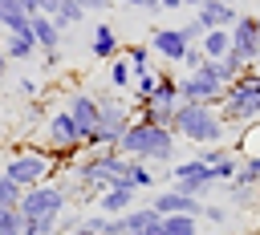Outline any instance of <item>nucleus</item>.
Segmentation results:
<instances>
[{"mask_svg":"<svg viewBox=\"0 0 260 235\" xmlns=\"http://www.w3.org/2000/svg\"><path fill=\"white\" fill-rule=\"evenodd\" d=\"M162 235H199V219L195 215H162Z\"/></svg>","mask_w":260,"mask_h":235,"instance_id":"22","label":"nucleus"},{"mask_svg":"<svg viewBox=\"0 0 260 235\" xmlns=\"http://www.w3.org/2000/svg\"><path fill=\"white\" fill-rule=\"evenodd\" d=\"M179 105V101H175ZM175 105H167V101H150V105H142V109H134V118L138 122H146V126H158V130H171V118H175Z\"/></svg>","mask_w":260,"mask_h":235,"instance_id":"18","label":"nucleus"},{"mask_svg":"<svg viewBox=\"0 0 260 235\" xmlns=\"http://www.w3.org/2000/svg\"><path fill=\"white\" fill-rule=\"evenodd\" d=\"M106 65H110V89H114V93H126V89H130V81H134L130 61L118 53V57H114V61H106Z\"/></svg>","mask_w":260,"mask_h":235,"instance_id":"20","label":"nucleus"},{"mask_svg":"<svg viewBox=\"0 0 260 235\" xmlns=\"http://www.w3.org/2000/svg\"><path fill=\"white\" fill-rule=\"evenodd\" d=\"M154 182H158V178H154V166H146V162L134 158V162H130V186H134V190H150Z\"/></svg>","mask_w":260,"mask_h":235,"instance_id":"25","label":"nucleus"},{"mask_svg":"<svg viewBox=\"0 0 260 235\" xmlns=\"http://www.w3.org/2000/svg\"><path fill=\"white\" fill-rule=\"evenodd\" d=\"M203 32H207V28H203V24L195 20V16H191L187 24H179V36H183L187 45H199V41H203Z\"/></svg>","mask_w":260,"mask_h":235,"instance_id":"30","label":"nucleus"},{"mask_svg":"<svg viewBox=\"0 0 260 235\" xmlns=\"http://www.w3.org/2000/svg\"><path fill=\"white\" fill-rule=\"evenodd\" d=\"M179 101H195V105H215L223 101V85L203 77V73H179Z\"/></svg>","mask_w":260,"mask_h":235,"instance_id":"7","label":"nucleus"},{"mask_svg":"<svg viewBox=\"0 0 260 235\" xmlns=\"http://www.w3.org/2000/svg\"><path fill=\"white\" fill-rule=\"evenodd\" d=\"M118 53H122L118 28H114V24H106V20H102V24H93V28H89V57H93V61H114Z\"/></svg>","mask_w":260,"mask_h":235,"instance_id":"14","label":"nucleus"},{"mask_svg":"<svg viewBox=\"0 0 260 235\" xmlns=\"http://www.w3.org/2000/svg\"><path fill=\"white\" fill-rule=\"evenodd\" d=\"M20 219H57L61 211H69V190L65 182H41V186H28L24 199L16 203Z\"/></svg>","mask_w":260,"mask_h":235,"instance_id":"5","label":"nucleus"},{"mask_svg":"<svg viewBox=\"0 0 260 235\" xmlns=\"http://www.w3.org/2000/svg\"><path fill=\"white\" fill-rule=\"evenodd\" d=\"M199 219H203V223H211V227H228V223H232V211H228L223 203H203Z\"/></svg>","mask_w":260,"mask_h":235,"instance_id":"26","label":"nucleus"},{"mask_svg":"<svg viewBox=\"0 0 260 235\" xmlns=\"http://www.w3.org/2000/svg\"><path fill=\"white\" fill-rule=\"evenodd\" d=\"M203 61H207V57H203V49H199V45H191V49L183 53V61H179V65H183V73H195Z\"/></svg>","mask_w":260,"mask_h":235,"instance_id":"31","label":"nucleus"},{"mask_svg":"<svg viewBox=\"0 0 260 235\" xmlns=\"http://www.w3.org/2000/svg\"><path fill=\"white\" fill-rule=\"evenodd\" d=\"M154 85H158V69H142V73H134V81H130V101H134V109L150 105Z\"/></svg>","mask_w":260,"mask_h":235,"instance_id":"17","label":"nucleus"},{"mask_svg":"<svg viewBox=\"0 0 260 235\" xmlns=\"http://www.w3.org/2000/svg\"><path fill=\"white\" fill-rule=\"evenodd\" d=\"M150 101H167V105L179 101V77L171 69H158V85H154V97Z\"/></svg>","mask_w":260,"mask_h":235,"instance_id":"23","label":"nucleus"},{"mask_svg":"<svg viewBox=\"0 0 260 235\" xmlns=\"http://www.w3.org/2000/svg\"><path fill=\"white\" fill-rule=\"evenodd\" d=\"M16 89H20V97H37V89H41V85H37L32 77H20V81H16Z\"/></svg>","mask_w":260,"mask_h":235,"instance_id":"32","label":"nucleus"},{"mask_svg":"<svg viewBox=\"0 0 260 235\" xmlns=\"http://www.w3.org/2000/svg\"><path fill=\"white\" fill-rule=\"evenodd\" d=\"M8 69H12V65H8V57H4V49H0V85H4V77H8Z\"/></svg>","mask_w":260,"mask_h":235,"instance_id":"39","label":"nucleus"},{"mask_svg":"<svg viewBox=\"0 0 260 235\" xmlns=\"http://www.w3.org/2000/svg\"><path fill=\"white\" fill-rule=\"evenodd\" d=\"M130 8H146V12H158V0H126Z\"/></svg>","mask_w":260,"mask_h":235,"instance_id":"34","label":"nucleus"},{"mask_svg":"<svg viewBox=\"0 0 260 235\" xmlns=\"http://www.w3.org/2000/svg\"><path fill=\"white\" fill-rule=\"evenodd\" d=\"M114 150L126 154V158H138V162H146V166H167V162H175L179 138H175L171 130H158V126H146V122L134 118V122L122 130V138H118Z\"/></svg>","mask_w":260,"mask_h":235,"instance_id":"1","label":"nucleus"},{"mask_svg":"<svg viewBox=\"0 0 260 235\" xmlns=\"http://www.w3.org/2000/svg\"><path fill=\"white\" fill-rule=\"evenodd\" d=\"M195 20H199L203 28H232V24L240 20V8H236L232 0H203V4L195 8Z\"/></svg>","mask_w":260,"mask_h":235,"instance_id":"11","label":"nucleus"},{"mask_svg":"<svg viewBox=\"0 0 260 235\" xmlns=\"http://www.w3.org/2000/svg\"><path fill=\"white\" fill-rule=\"evenodd\" d=\"M183 0H158V12H179Z\"/></svg>","mask_w":260,"mask_h":235,"instance_id":"36","label":"nucleus"},{"mask_svg":"<svg viewBox=\"0 0 260 235\" xmlns=\"http://www.w3.org/2000/svg\"><path fill=\"white\" fill-rule=\"evenodd\" d=\"M65 113L73 118V126H77V134H81V142L98 130V122H102V109H98V97L89 93V89H69L65 93Z\"/></svg>","mask_w":260,"mask_h":235,"instance_id":"6","label":"nucleus"},{"mask_svg":"<svg viewBox=\"0 0 260 235\" xmlns=\"http://www.w3.org/2000/svg\"><path fill=\"white\" fill-rule=\"evenodd\" d=\"M146 45H150V53H154V57H162L167 65H179V61H183V53L191 49V45L179 36V28H150V41H146Z\"/></svg>","mask_w":260,"mask_h":235,"instance_id":"10","label":"nucleus"},{"mask_svg":"<svg viewBox=\"0 0 260 235\" xmlns=\"http://www.w3.org/2000/svg\"><path fill=\"white\" fill-rule=\"evenodd\" d=\"M73 235H93V231H85V227H77V231H73Z\"/></svg>","mask_w":260,"mask_h":235,"instance_id":"41","label":"nucleus"},{"mask_svg":"<svg viewBox=\"0 0 260 235\" xmlns=\"http://www.w3.org/2000/svg\"><path fill=\"white\" fill-rule=\"evenodd\" d=\"M256 28H260V16H248V12H240V20L228 28L232 53H236L244 65H256Z\"/></svg>","mask_w":260,"mask_h":235,"instance_id":"8","label":"nucleus"},{"mask_svg":"<svg viewBox=\"0 0 260 235\" xmlns=\"http://www.w3.org/2000/svg\"><path fill=\"white\" fill-rule=\"evenodd\" d=\"M57 65H61V49L57 53H45V69H57Z\"/></svg>","mask_w":260,"mask_h":235,"instance_id":"37","label":"nucleus"},{"mask_svg":"<svg viewBox=\"0 0 260 235\" xmlns=\"http://www.w3.org/2000/svg\"><path fill=\"white\" fill-rule=\"evenodd\" d=\"M171 134H175V138H187V142H195V146L203 150V146H223L228 126H223V118H219L215 105L179 101V105H175V118H171Z\"/></svg>","mask_w":260,"mask_h":235,"instance_id":"2","label":"nucleus"},{"mask_svg":"<svg viewBox=\"0 0 260 235\" xmlns=\"http://www.w3.org/2000/svg\"><path fill=\"white\" fill-rule=\"evenodd\" d=\"M199 49H203V57H207V61H219V57H228V49H232V36H228V28H207V32H203V41H199Z\"/></svg>","mask_w":260,"mask_h":235,"instance_id":"19","label":"nucleus"},{"mask_svg":"<svg viewBox=\"0 0 260 235\" xmlns=\"http://www.w3.org/2000/svg\"><path fill=\"white\" fill-rule=\"evenodd\" d=\"M53 166H57V162H53V154H49L45 146H16V150L4 158L0 174H4V178H12V182H20V186L28 190V186L49 182Z\"/></svg>","mask_w":260,"mask_h":235,"instance_id":"4","label":"nucleus"},{"mask_svg":"<svg viewBox=\"0 0 260 235\" xmlns=\"http://www.w3.org/2000/svg\"><path fill=\"white\" fill-rule=\"evenodd\" d=\"M45 235H57V231H45Z\"/></svg>","mask_w":260,"mask_h":235,"instance_id":"43","label":"nucleus"},{"mask_svg":"<svg viewBox=\"0 0 260 235\" xmlns=\"http://www.w3.org/2000/svg\"><path fill=\"white\" fill-rule=\"evenodd\" d=\"M28 28H32V41H37V49H41V53H57V49H61V41H65V28H61L53 16H45V12L28 16Z\"/></svg>","mask_w":260,"mask_h":235,"instance_id":"13","label":"nucleus"},{"mask_svg":"<svg viewBox=\"0 0 260 235\" xmlns=\"http://www.w3.org/2000/svg\"><path fill=\"white\" fill-rule=\"evenodd\" d=\"M150 211H158V215H195L199 219V211H203V203L199 199H191V194H183V190H158V194H150V203H146Z\"/></svg>","mask_w":260,"mask_h":235,"instance_id":"9","label":"nucleus"},{"mask_svg":"<svg viewBox=\"0 0 260 235\" xmlns=\"http://www.w3.org/2000/svg\"><path fill=\"white\" fill-rule=\"evenodd\" d=\"M16 4H20V12H24V16H37V0H16Z\"/></svg>","mask_w":260,"mask_h":235,"instance_id":"38","label":"nucleus"},{"mask_svg":"<svg viewBox=\"0 0 260 235\" xmlns=\"http://www.w3.org/2000/svg\"><path fill=\"white\" fill-rule=\"evenodd\" d=\"M122 57L130 61V69H134V73H142V69H154V65H150V45H146V41H134V45H126V49H122Z\"/></svg>","mask_w":260,"mask_h":235,"instance_id":"24","label":"nucleus"},{"mask_svg":"<svg viewBox=\"0 0 260 235\" xmlns=\"http://www.w3.org/2000/svg\"><path fill=\"white\" fill-rule=\"evenodd\" d=\"M219 118L223 126L232 122H260V69H244L232 85H223V101H219Z\"/></svg>","mask_w":260,"mask_h":235,"instance_id":"3","label":"nucleus"},{"mask_svg":"<svg viewBox=\"0 0 260 235\" xmlns=\"http://www.w3.org/2000/svg\"><path fill=\"white\" fill-rule=\"evenodd\" d=\"M138 194H142V190H134L130 182H118V186H110V190L98 194V211L110 215V219H114V215H126L130 207H138Z\"/></svg>","mask_w":260,"mask_h":235,"instance_id":"12","label":"nucleus"},{"mask_svg":"<svg viewBox=\"0 0 260 235\" xmlns=\"http://www.w3.org/2000/svg\"><path fill=\"white\" fill-rule=\"evenodd\" d=\"M236 178L260 186V154H240V174H236Z\"/></svg>","mask_w":260,"mask_h":235,"instance_id":"27","label":"nucleus"},{"mask_svg":"<svg viewBox=\"0 0 260 235\" xmlns=\"http://www.w3.org/2000/svg\"><path fill=\"white\" fill-rule=\"evenodd\" d=\"M85 16H89V12H85V8L77 4V0H61V4H57V12H53V20H57V24L65 28V32H69V28H77V24L85 20Z\"/></svg>","mask_w":260,"mask_h":235,"instance_id":"21","label":"nucleus"},{"mask_svg":"<svg viewBox=\"0 0 260 235\" xmlns=\"http://www.w3.org/2000/svg\"><path fill=\"white\" fill-rule=\"evenodd\" d=\"M77 227H85V231H93V235H110V215H102V211L81 215V223H77Z\"/></svg>","mask_w":260,"mask_h":235,"instance_id":"29","label":"nucleus"},{"mask_svg":"<svg viewBox=\"0 0 260 235\" xmlns=\"http://www.w3.org/2000/svg\"><path fill=\"white\" fill-rule=\"evenodd\" d=\"M20 199H24V186H20V182H12V178H4V174H0V203H4V207H16V203H20Z\"/></svg>","mask_w":260,"mask_h":235,"instance_id":"28","label":"nucleus"},{"mask_svg":"<svg viewBox=\"0 0 260 235\" xmlns=\"http://www.w3.org/2000/svg\"><path fill=\"white\" fill-rule=\"evenodd\" d=\"M110 4H126V0H110Z\"/></svg>","mask_w":260,"mask_h":235,"instance_id":"42","label":"nucleus"},{"mask_svg":"<svg viewBox=\"0 0 260 235\" xmlns=\"http://www.w3.org/2000/svg\"><path fill=\"white\" fill-rule=\"evenodd\" d=\"M0 49H4L8 65H24L32 53H41L37 41H32V28L28 32H0Z\"/></svg>","mask_w":260,"mask_h":235,"instance_id":"15","label":"nucleus"},{"mask_svg":"<svg viewBox=\"0 0 260 235\" xmlns=\"http://www.w3.org/2000/svg\"><path fill=\"white\" fill-rule=\"evenodd\" d=\"M199 4H203V0H183V8H199Z\"/></svg>","mask_w":260,"mask_h":235,"instance_id":"40","label":"nucleus"},{"mask_svg":"<svg viewBox=\"0 0 260 235\" xmlns=\"http://www.w3.org/2000/svg\"><path fill=\"white\" fill-rule=\"evenodd\" d=\"M57 4H61V0H37V12H45V16H53V12H57Z\"/></svg>","mask_w":260,"mask_h":235,"instance_id":"35","label":"nucleus"},{"mask_svg":"<svg viewBox=\"0 0 260 235\" xmlns=\"http://www.w3.org/2000/svg\"><path fill=\"white\" fill-rule=\"evenodd\" d=\"M77 4H81L85 12H106V8H114L110 0H77Z\"/></svg>","mask_w":260,"mask_h":235,"instance_id":"33","label":"nucleus"},{"mask_svg":"<svg viewBox=\"0 0 260 235\" xmlns=\"http://www.w3.org/2000/svg\"><path fill=\"white\" fill-rule=\"evenodd\" d=\"M219 190H223V199H228L236 211H248V207H256V199H260V186H252V182H240V178L223 182Z\"/></svg>","mask_w":260,"mask_h":235,"instance_id":"16","label":"nucleus"}]
</instances>
